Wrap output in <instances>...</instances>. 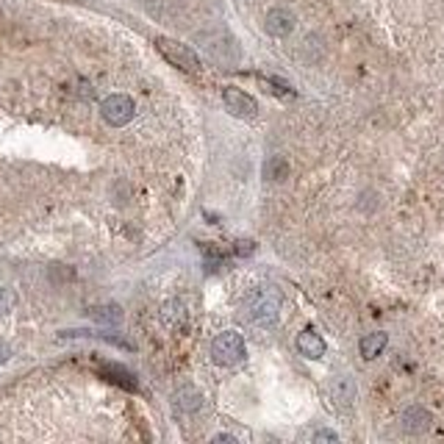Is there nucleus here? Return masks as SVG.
I'll return each instance as SVG.
<instances>
[{
    "label": "nucleus",
    "mask_w": 444,
    "mask_h": 444,
    "mask_svg": "<svg viewBox=\"0 0 444 444\" xmlns=\"http://www.w3.org/2000/svg\"><path fill=\"white\" fill-rule=\"evenodd\" d=\"M8 356H11L8 344H6V341H0V364H6V361H8Z\"/></svg>",
    "instance_id": "nucleus-19"
},
{
    "label": "nucleus",
    "mask_w": 444,
    "mask_h": 444,
    "mask_svg": "<svg viewBox=\"0 0 444 444\" xmlns=\"http://www.w3.org/2000/svg\"><path fill=\"white\" fill-rule=\"evenodd\" d=\"M156 47H158V53H161L173 67L186 70V73H197V70H200V59L194 56V50L181 45V42L161 37V39H156Z\"/></svg>",
    "instance_id": "nucleus-2"
},
{
    "label": "nucleus",
    "mask_w": 444,
    "mask_h": 444,
    "mask_svg": "<svg viewBox=\"0 0 444 444\" xmlns=\"http://www.w3.org/2000/svg\"><path fill=\"white\" fill-rule=\"evenodd\" d=\"M264 25H267V34H272V37H289L295 31V14L286 8H272L267 14Z\"/></svg>",
    "instance_id": "nucleus-6"
},
{
    "label": "nucleus",
    "mask_w": 444,
    "mask_h": 444,
    "mask_svg": "<svg viewBox=\"0 0 444 444\" xmlns=\"http://www.w3.org/2000/svg\"><path fill=\"white\" fill-rule=\"evenodd\" d=\"M211 356L220 367H233L245 358V339L239 336L236 331H225L214 339L211 344Z\"/></svg>",
    "instance_id": "nucleus-3"
},
{
    "label": "nucleus",
    "mask_w": 444,
    "mask_h": 444,
    "mask_svg": "<svg viewBox=\"0 0 444 444\" xmlns=\"http://www.w3.org/2000/svg\"><path fill=\"white\" fill-rule=\"evenodd\" d=\"M103 119L114 125V128H122V125H128L131 119H134V114H136V106H134V100L128 98V95H109L106 100H103Z\"/></svg>",
    "instance_id": "nucleus-4"
},
{
    "label": "nucleus",
    "mask_w": 444,
    "mask_h": 444,
    "mask_svg": "<svg viewBox=\"0 0 444 444\" xmlns=\"http://www.w3.org/2000/svg\"><path fill=\"white\" fill-rule=\"evenodd\" d=\"M261 83L267 86V92H275V95H281V98H292V95H295L292 86H286V83L278 81V78H261Z\"/></svg>",
    "instance_id": "nucleus-14"
},
{
    "label": "nucleus",
    "mask_w": 444,
    "mask_h": 444,
    "mask_svg": "<svg viewBox=\"0 0 444 444\" xmlns=\"http://www.w3.org/2000/svg\"><path fill=\"white\" fill-rule=\"evenodd\" d=\"M331 395L336 403H350V400L356 397V389H353V383H350L347 378H339V380H333Z\"/></svg>",
    "instance_id": "nucleus-11"
},
{
    "label": "nucleus",
    "mask_w": 444,
    "mask_h": 444,
    "mask_svg": "<svg viewBox=\"0 0 444 444\" xmlns=\"http://www.w3.org/2000/svg\"><path fill=\"white\" fill-rule=\"evenodd\" d=\"M264 175H267L269 181H284V178L289 175V164L275 156V158H269V161L264 164Z\"/></svg>",
    "instance_id": "nucleus-12"
},
{
    "label": "nucleus",
    "mask_w": 444,
    "mask_h": 444,
    "mask_svg": "<svg viewBox=\"0 0 444 444\" xmlns=\"http://www.w3.org/2000/svg\"><path fill=\"white\" fill-rule=\"evenodd\" d=\"M200 406H203V395L197 389H192V386H186V389H181L175 395V408L184 411V414H192V411H197Z\"/></svg>",
    "instance_id": "nucleus-10"
},
{
    "label": "nucleus",
    "mask_w": 444,
    "mask_h": 444,
    "mask_svg": "<svg viewBox=\"0 0 444 444\" xmlns=\"http://www.w3.org/2000/svg\"><path fill=\"white\" fill-rule=\"evenodd\" d=\"M431 422H433V416L419 406L406 408V414H403V428H406L408 433H425L431 428Z\"/></svg>",
    "instance_id": "nucleus-8"
},
{
    "label": "nucleus",
    "mask_w": 444,
    "mask_h": 444,
    "mask_svg": "<svg viewBox=\"0 0 444 444\" xmlns=\"http://www.w3.org/2000/svg\"><path fill=\"white\" fill-rule=\"evenodd\" d=\"M253 250H256L253 242H236V253H239V256H250Z\"/></svg>",
    "instance_id": "nucleus-18"
},
{
    "label": "nucleus",
    "mask_w": 444,
    "mask_h": 444,
    "mask_svg": "<svg viewBox=\"0 0 444 444\" xmlns=\"http://www.w3.org/2000/svg\"><path fill=\"white\" fill-rule=\"evenodd\" d=\"M214 442H228V444H233L236 439H233V436H228V433H220V436H217Z\"/></svg>",
    "instance_id": "nucleus-20"
},
{
    "label": "nucleus",
    "mask_w": 444,
    "mask_h": 444,
    "mask_svg": "<svg viewBox=\"0 0 444 444\" xmlns=\"http://www.w3.org/2000/svg\"><path fill=\"white\" fill-rule=\"evenodd\" d=\"M222 103H225V109L230 111L233 117H239V119H253L259 114V103L250 95H245L242 89H236V86L222 89Z\"/></svg>",
    "instance_id": "nucleus-5"
},
{
    "label": "nucleus",
    "mask_w": 444,
    "mask_h": 444,
    "mask_svg": "<svg viewBox=\"0 0 444 444\" xmlns=\"http://www.w3.org/2000/svg\"><path fill=\"white\" fill-rule=\"evenodd\" d=\"M92 317H95L98 322H119V308H114V305L95 308V311H92Z\"/></svg>",
    "instance_id": "nucleus-15"
},
{
    "label": "nucleus",
    "mask_w": 444,
    "mask_h": 444,
    "mask_svg": "<svg viewBox=\"0 0 444 444\" xmlns=\"http://www.w3.org/2000/svg\"><path fill=\"white\" fill-rule=\"evenodd\" d=\"M245 311H247V320H250L253 325L269 328V325H275V320H278V311H281V295H278L275 289H269V286L256 289L253 295L247 297Z\"/></svg>",
    "instance_id": "nucleus-1"
},
{
    "label": "nucleus",
    "mask_w": 444,
    "mask_h": 444,
    "mask_svg": "<svg viewBox=\"0 0 444 444\" xmlns=\"http://www.w3.org/2000/svg\"><path fill=\"white\" fill-rule=\"evenodd\" d=\"M17 305V295L11 289H0V314H8Z\"/></svg>",
    "instance_id": "nucleus-16"
},
{
    "label": "nucleus",
    "mask_w": 444,
    "mask_h": 444,
    "mask_svg": "<svg viewBox=\"0 0 444 444\" xmlns=\"http://www.w3.org/2000/svg\"><path fill=\"white\" fill-rule=\"evenodd\" d=\"M386 341H389V336L383 331L378 333H367L361 341H358V350H361V356L367 358V361H372V358H378L380 353H383V347H386Z\"/></svg>",
    "instance_id": "nucleus-9"
},
{
    "label": "nucleus",
    "mask_w": 444,
    "mask_h": 444,
    "mask_svg": "<svg viewBox=\"0 0 444 444\" xmlns=\"http://www.w3.org/2000/svg\"><path fill=\"white\" fill-rule=\"evenodd\" d=\"M311 439H314V442H336L339 436H336V433H331V431H317Z\"/></svg>",
    "instance_id": "nucleus-17"
},
{
    "label": "nucleus",
    "mask_w": 444,
    "mask_h": 444,
    "mask_svg": "<svg viewBox=\"0 0 444 444\" xmlns=\"http://www.w3.org/2000/svg\"><path fill=\"white\" fill-rule=\"evenodd\" d=\"M103 375H109L114 383H119V386H125V389H136V383L131 380V372L122 370V367H117V364H103Z\"/></svg>",
    "instance_id": "nucleus-13"
},
{
    "label": "nucleus",
    "mask_w": 444,
    "mask_h": 444,
    "mask_svg": "<svg viewBox=\"0 0 444 444\" xmlns=\"http://www.w3.org/2000/svg\"><path fill=\"white\" fill-rule=\"evenodd\" d=\"M297 350L305 358H322L325 356V339L314 331V328H305V331L297 336Z\"/></svg>",
    "instance_id": "nucleus-7"
}]
</instances>
